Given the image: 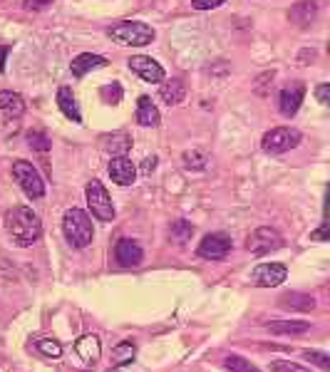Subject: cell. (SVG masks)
<instances>
[{"mask_svg": "<svg viewBox=\"0 0 330 372\" xmlns=\"http://www.w3.org/2000/svg\"><path fill=\"white\" fill-rule=\"evenodd\" d=\"M159 110L154 107V102H152V97H147V95H142V97L137 99V122L142 124V127H156L159 124Z\"/></svg>", "mask_w": 330, "mask_h": 372, "instance_id": "obj_19", "label": "cell"}, {"mask_svg": "<svg viewBox=\"0 0 330 372\" xmlns=\"http://www.w3.org/2000/svg\"><path fill=\"white\" fill-rule=\"evenodd\" d=\"M154 166H156V157H149V159H147V162H144V166H142V171H144V174H149V171L154 169Z\"/></svg>", "mask_w": 330, "mask_h": 372, "instance_id": "obj_37", "label": "cell"}, {"mask_svg": "<svg viewBox=\"0 0 330 372\" xmlns=\"http://www.w3.org/2000/svg\"><path fill=\"white\" fill-rule=\"evenodd\" d=\"M5 229L8 234L13 236V241L18 243V246L27 248L40 241V236H43V221H40V216L35 214L33 209L15 206V209H10L5 214Z\"/></svg>", "mask_w": 330, "mask_h": 372, "instance_id": "obj_1", "label": "cell"}, {"mask_svg": "<svg viewBox=\"0 0 330 372\" xmlns=\"http://www.w3.org/2000/svg\"><path fill=\"white\" fill-rule=\"evenodd\" d=\"M130 70L144 79V82H162L164 79V67L156 60L147 58V55H134L130 58Z\"/></svg>", "mask_w": 330, "mask_h": 372, "instance_id": "obj_10", "label": "cell"}, {"mask_svg": "<svg viewBox=\"0 0 330 372\" xmlns=\"http://www.w3.org/2000/svg\"><path fill=\"white\" fill-rule=\"evenodd\" d=\"M8 53H10V47H8V45L0 47V70L5 67V58H8Z\"/></svg>", "mask_w": 330, "mask_h": 372, "instance_id": "obj_38", "label": "cell"}, {"mask_svg": "<svg viewBox=\"0 0 330 372\" xmlns=\"http://www.w3.org/2000/svg\"><path fill=\"white\" fill-rule=\"evenodd\" d=\"M169 231H172V238H174L176 243H187L189 238H191V234H194V226L189 221H184V219H176Z\"/></svg>", "mask_w": 330, "mask_h": 372, "instance_id": "obj_26", "label": "cell"}, {"mask_svg": "<svg viewBox=\"0 0 330 372\" xmlns=\"http://www.w3.org/2000/svg\"><path fill=\"white\" fill-rule=\"evenodd\" d=\"M35 347H38L45 358H52V360L62 355V345H60L58 340H52V338H38V340H35Z\"/></svg>", "mask_w": 330, "mask_h": 372, "instance_id": "obj_27", "label": "cell"}, {"mask_svg": "<svg viewBox=\"0 0 330 372\" xmlns=\"http://www.w3.org/2000/svg\"><path fill=\"white\" fill-rule=\"evenodd\" d=\"M305 97V87L300 85V82H293V85L283 87L279 95V110L281 114H285V117H293L298 110H300V102H303Z\"/></svg>", "mask_w": 330, "mask_h": 372, "instance_id": "obj_12", "label": "cell"}, {"mask_svg": "<svg viewBox=\"0 0 330 372\" xmlns=\"http://www.w3.org/2000/svg\"><path fill=\"white\" fill-rule=\"evenodd\" d=\"M115 258L119 266L124 268H134L144 261V251L139 248V243L132 241V238H119L115 248Z\"/></svg>", "mask_w": 330, "mask_h": 372, "instance_id": "obj_13", "label": "cell"}, {"mask_svg": "<svg viewBox=\"0 0 330 372\" xmlns=\"http://www.w3.org/2000/svg\"><path fill=\"white\" fill-rule=\"evenodd\" d=\"M110 177L119 186H130L137 179V166L127 157H115L110 162Z\"/></svg>", "mask_w": 330, "mask_h": 372, "instance_id": "obj_14", "label": "cell"}, {"mask_svg": "<svg viewBox=\"0 0 330 372\" xmlns=\"http://www.w3.org/2000/svg\"><path fill=\"white\" fill-rule=\"evenodd\" d=\"M224 365H226V370L228 372H261L256 365H251L246 358H241V355H236V353H231V355H226V360H224Z\"/></svg>", "mask_w": 330, "mask_h": 372, "instance_id": "obj_25", "label": "cell"}, {"mask_svg": "<svg viewBox=\"0 0 330 372\" xmlns=\"http://www.w3.org/2000/svg\"><path fill=\"white\" fill-rule=\"evenodd\" d=\"M184 166H187V169H204V166H207V159H204L201 151H187V154H184Z\"/></svg>", "mask_w": 330, "mask_h": 372, "instance_id": "obj_32", "label": "cell"}, {"mask_svg": "<svg viewBox=\"0 0 330 372\" xmlns=\"http://www.w3.org/2000/svg\"><path fill=\"white\" fill-rule=\"evenodd\" d=\"M137 355V347L132 345V343H119V345L112 350V365H127V362H132Z\"/></svg>", "mask_w": 330, "mask_h": 372, "instance_id": "obj_24", "label": "cell"}, {"mask_svg": "<svg viewBox=\"0 0 330 372\" xmlns=\"http://www.w3.org/2000/svg\"><path fill=\"white\" fill-rule=\"evenodd\" d=\"M159 99H164V105L174 107L182 105L187 99V87H184L182 79H167L162 87H159Z\"/></svg>", "mask_w": 330, "mask_h": 372, "instance_id": "obj_17", "label": "cell"}, {"mask_svg": "<svg viewBox=\"0 0 330 372\" xmlns=\"http://www.w3.org/2000/svg\"><path fill=\"white\" fill-rule=\"evenodd\" d=\"M52 0H25V8L27 10H43V8L50 5Z\"/></svg>", "mask_w": 330, "mask_h": 372, "instance_id": "obj_35", "label": "cell"}, {"mask_svg": "<svg viewBox=\"0 0 330 372\" xmlns=\"http://www.w3.org/2000/svg\"><path fill=\"white\" fill-rule=\"evenodd\" d=\"M285 275L288 271L281 263H261L251 271V283L261 288H276L285 281Z\"/></svg>", "mask_w": 330, "mask_h": 372, "instance_id": "obj_9", "label": "cell"}, {"mask_svg": "<svg viewBox=\"0 0 330 372\" xmlns=\"http://www.w3.org/2000/svg\"><path fill=\"white\" fill-rule=\"evenodd\" d=\"M102 97H104V102H110V105H117V102L122 99V87H119V82L104 85V87H102Z\"/></svg>", "mask_w": 330, "mask_h": 372, "instance_id": "obj_31", "label": "cell"}, {"mask_svg": "<svg viewBox=\"0 0 330 372\" xmlns=\"http://www.w3.org/2000/svg\"><path fill=\"white\" fill-rule=\"evenodd\" d=\"M115 42L119 45H134V47H142L149 45L152 40H154V30L147 25V23H137V20H124V23H117L107 30Z\"/></svg>", "mask_w": 330, "mask_h": 372, "instance_id": "obj_3", "label": "cell"}, {"mask_svg": "<svg viewBox=\"0 0 330 372\" xmlns=\"http://www.w3.org/2000/svg\"><path fill=\"white\" fill-rule=\"evenodd\" d=\"M271 372H311V370L303 365H298V362H291V360H273Z\"/></svg>", "mask_w": 330, "mask_h": 372, "instance_id": "obj_28", "label": "cell"}, {"mask_svg": "<svg viewBox=\"0 0 330 372\" xmlns=\"http://www.w3.org/2000/svg\"><path fill=\"white\" fill-rule=\"evenodd\" d=\"M226 0H194L191 5L196 8V10H211V8H219V5H224Z\"/></svg>", "mask_w": 330, "mask_h": 372, "instance_id": "obj_33", "label": "cell"}, {"mask_svg": "<svg viewBox=\"0 0 330 372\" xmlns=\"http://www.w3.org/2000/svg\"><path fill=\"white\" fill-rule=\"evenodd\" d=\"M27 144H30L33 149L43 151V154H45V151L50 149V139H47L45 134H43V132H30V134H27Z\"/></svg>", "mask_w": 330, "mask_h": 372, "instance_id": "obj_29", "label": "cell"}, {"mask_svg": "<svg viewBox=\"0 0 330 372\" xmlns=\"http://www.w3.org/2000/svg\"><path fill=\"white\" fill-rule=\"evenodd\" d=\"M279 306L285 308V310L311 313L313 308H316V301H313V295H308V293H285V295H281Z\"/></svg>", "mask_w": 330, "mask_h": 372, "instance_id": "obj_20", "label": "cell"}, {"mask_svg": "<svg viewBox=\"0 0 330 372\" xmlns=\"http://www.w3.org/2000/svg\"><path fill=\"white\" fill-rule=\"evenodd\" d=\"M62 231H65L67 241L75 248L90 246L92 238H95V229H92V219L84 214L82 209H70L65 211V219H62Z\"/></svg>", "mask_w": 330, "mask_h": 372, "instance_id": "obj_2", "label": "cell"}, {"mask_svg": "<svg viewBox=\"0 0 330 372\" xmlns=\"http://www.w3.org/2000/svg\"><path fill=\"white\" fill-rule=\"evenodd\" d=\"M99 147L112 157H127V151L132 149V139L124 132H115V134H102L99 137Z\"/></svg>", "mask_w": 330, "mask_h": 372, "instance_id": "obj_15", "label": "cell"}, {"mask_svg": "<svg viewBox=\"0 0 330 372\" xmlns=\"http://www.w3.org/2000/svg\"><path fill=\"white\" fill-rule=\"evenodd\" d=\"M84 194H87V203H90V211L95 214V219H99V221L104 223L115 221V206H112V199L110 194H107V189L102 186V182L92 179V182L87 184Z\"/></svg>", "mask_w": 330, "mask_h": 372, "instance_id": "obj_5", "label": "cell"}, {"mask_svg": "<svg viewBox=\"0 0 330 372\" xmlns=\"http://www.w3.org/2000/svg\"><path fill=\"white\" fill-rule=\"evenodd\" d=\"M58 107L62 110V114H65L67 119H72L75 124L82 122V114H80L78 99H75V95H72L70 87H60V90H58Z\"/></svg>", "mask_w": 330, "mask_h": 372, "instance_id": "obj_21", "label": "cell"}, {"mask_svg": "<svg viewBox=\"0 0 330 372\" xmlns=\"http://www.w3.org/2000/svg\"><path fill=\"white\" fill-rule=\"evenodd\" d=\"M298 144H300V132L293 127H276V129L266 132L261 139L266 154H283V151L296 149Z\"/></svg>", "mask_w": 330, "mask_h": 372, "instance_id": "obj_4", "label": "cell"}, {"mask_svg": "<svg viewBox=\"0 0 330 372\" xmlns=\"http://www.w3.org/2000/svg\"><path fill=\"white\" fill-rule=\"evenodd\" d=\"M0 110L5 112L8 117H20L25 112V102H23V97H20L18 92L3 90L0 92Z\"/></svg>", "mask_w": 330, "mask_h": 372, "instance_id": "obj_23", "label": "cell"}, {"mask_svg": "<svg viewBox=\"0 0 330 372\" xmlns=\"http://www.w3.org/2000/svg\"><path fill=\"white\" fill-rule=\"evenodd\" d=\"M107 65V60L102 58V55H92V53H82V55H78V58L72 60V75L75 77H84L87 72H92V70H97V67H104Z\"/></svg>", "mask_w": 330, "mask_h": 372, "instance_id": "obj_18", "label": "cell"}, {"mask_svg": "<svg viewBox=\"0 0 330 372\" xmlns=\"http://www.w3.org/2000/svg\"><path fill=\"white\" fill-rule=\"evenodd\" d=\"M316 97H318V102H320V105H328L330 102V85H318L316 87Z\"/></svg>", "mask_w": 330, "mask_h": 372, "instance_id": "obj_34", "label": "cell"}, {"mask_svg": "<svg viewBox=\"0 0 330 372\" xmlns=\"http://www.w3.org/2000/svg\"><path fill=\"white\" fill-rule=\"evenodd\" d=\"M303 358L313 365H318L320 370H330V358L325 353H318V350H305Z\"/></svg>", "mask_w": 330, "mask_h": 372, "instance_id": "obj_30", "label": "cell"}, {"mask_svg": "<svg viewBox=\"0 0 330 372\" xmlns=\"http://www.w3.org/2000/svg\"><path fill=\"white\" fill-rule=\"evenodd\" d=\"M311 238H316V241H325V238H328V226H320V229L316 231V234H311Z\"/></svg>", "mask_w": 330, "mask_h": 372, "instance_id": "obj_36", "label": "cell"}, {"mask_svg": "<svg viewBox=\"0 0 330 372\" xmlns=\"http://www.w3.org/2000/svg\"><path fill=\"white\" fill-rule=\"evenodd\" d=\"M318 13H320V0H298L288 10V20L298 27H308L318 20Z\"/></svg>", "mask_w": 330, "mask_h": 372, "instance_id": "obj_11", "label": "cell"}, {"mask_svg": "<svg viewBox=\"0 0 330 372\" xmlns=\"http://www.w3.org/2000/svg\"><path fill=\"white\" fill-rule=\"evenodd\" d=\"M75 350H78V355L82 358L84 365H95L99 360V355H102V343H99L97 335H82V338L75 343Z\"/></svg>", "mask_w": 330, "mask_h": 372, "instance_id": "obj_16", "label": "cell"}, {"mask_svg": "<svg viewBox=\"0 0 330 372\" xmlns=\"http://www.w3.org/2000/svg\"><path fill=\"white\" fill-rule=\"evenodd\" d=\"M13 177H15V182H18L20 189L25 191L30 199H43V196H45V182H43V177L38 174V169H35L33 164L23 162V159L15 162Z\"/></svg>", "mask_w": 330, "mask_h": 372, "instance_id": "obj_6", "label": "cell"}, {"mask_svg": "<svg viewBox=\"0 0 330 372\" xmlns=\"http://www.w3.org/2000/svg\"><path fill=\"white\" fill-rule=\"evenodd\" d=\"M283 246V236L279 234L276 229L271 226H261L251 234L248 238V251L253 256H266V253H273V251H279Z\"/></svg>", "mask_w": 330, "mask_h": 372, "instance_id": "obj_7", "label": "cell"}, {"mask_svg": "<svg viewBox=\"0 0 330 372\" xmlns=\"http://www.w3.org/2000/svg\"><path fill=\"white\" fill-rule=\"evenodd\" d=\"M268 330L273 335H303L311 330V323H303V320H273V323H268Z\"/></svg>", "mask_w": 330, "mask_h": 372, "instance_id": "obj_22", "label": "cell"}, {"mask_svg": "<svg viewBox=\"0 0 330 372\" xmlns=\"http://www.w3.org/2000/svg\"><path fill=\"white\" fill-rule=\"evenodd\" d=\"M231 248L233 243L226 234H209L201 238L196 253H199V258H207V261H221V258H226L231 253Z\"/></svg>", "mask_w": 330, "mask_h": 372, "instance_id": "obj_8", "label": "cell"}]
</instances>
